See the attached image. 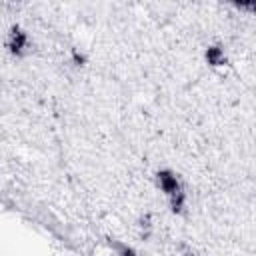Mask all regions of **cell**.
Masks as SVG:
<instances>
[{
  "mask_svg": "<svg viewBox=\"0 0 256 256\" xmlns=\"http://www.w3.org/2000/svg\"><path fill=\"white\" fill-rule=\"evenodd\" d=\"M120 256H136V252L132 248H128V246H120Z\"/></svg>",
  "mask_w": 256,
  "mask_h": 256,
  "instance_id": "obj_4",
  "label": "cell"
},
{
  "mask_svg": "<svg viewBox=\"0 0 256 256\" xmlns=\"http://www.w3.org/2000/svg\"><path fill=\"white\" fill-rule=\"evenodd\" d=\"M26 42H28V36H26V32L22 28H20V26H12L10 28V34H8V48H10V52L20 54L26 48Z\"/></svg>",
  "mask_w": 256,
  "mask_h": 256,
  "instance_id": "obj_2",
  "label": "cell"
},
{
  "mask_svg": "<svg viewBox=\"0 0 256 256\" xmlns=\"http://www.w3.org/2000/svg\"><path fill=\"white\" fill-rule=\"evenodd\" d=\"M158 178V186L162 188V192L170 198V206H172L174 212L182 210L184 206V190L176 178L174 172H170V170H160V172L156 174Z\"/></svg>",
  "mask_w": 256,
  "mask_h": 256,
  "instance_id": "obj_1",
  "label": "cell"
},
{
  "mask_svg": "<svg viewBox=\"0 0 256 256\" xmlns=\"http://www.w3.org/2000/svg\"><path fill=\"white\" fill-rule=\"evenodd\" d=\"M206 60L208 64H212V66H220V64H224V50L220 46H210L206 50Z\"/></svg>",
  "mask_w": 256,
  "mask_h": 256,
  "instance_id": "obj_3",
  "label": "cell"
}]
</instances>
